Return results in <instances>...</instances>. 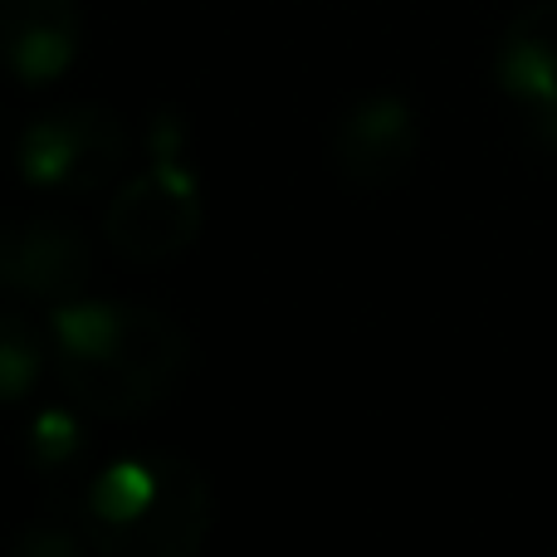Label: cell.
Returning <instances> with one entry per match:
<instances>
[{"mask_svg": "<svg viewBox=\"0 0 557 557\" xmlns=\"http://www.w3.org/2000/svg\"><path fill=\"white\" fill-rule=\"evenodd\" d=\"M49 333L59 382L78 411L98 421H137L157 411L191 372V337L162 308L69 298Z\"/></svg>", "mask_w": 557, "mask_h": 557, "instance_id": "cell-1", "label": "cell"}, {"mask_svg": "<svg viewBox=\"0 0 557 557\" xmlns=\"http://www.w3.org/2000/svg\"><path fill=\"white\" fill-rule=\"evenodd\" d=\"M88 548L108 557H196L215 529L211 480L182 455H123L74 494Z\"/></svg>", "mask_w": 557, "mask_h": 557, "instance_id": "cell-2", "label": "cell"}, {"mask_svg": "<svg viewBox=\"0 0 557 557\" xmlns=\"http://www.w3.org/2000/svg\"><path fill=\"white\" fill-rule=\"evenodd\" d=\"M127 127L98 103H69L15 133V166L45 196L103 191L127 166Z\"/></svg>", "mask_w": 557, "mask_h": 557, "instance_id": "cell-3", "label": "cell"}, {"mask_svg": "<svg viewBox=\"0 0 557 557\" xmlns=\"http://www.w3.org/2000/svg\"><path fill=\"white\" fill-rule=\"evenodd\" d=\"M201 225H206L201 176L166 152L147 172H137L133 182L117 186V196L108 201L103 215L108 250L127 264L176 260V255H186L201 240Z\"/></svg>", "mask_w": 557, "mask_h": 557, "instance_id": "cell-4", "label": "cell"}, {"mask_svg": "<svg viewBox=\"0 0 557 557\" xmlns=\"http://www.w3.org/2000/svg\"><path fill=\"white\" fill-rule=\"evenodd\" d=\"M94 278V245L69 215L5 211L0 215V298L69 304Z\"/></svg>", "mask_w": 557, "mask_h": 557, "instance_id": "cell-5", "label": "cell"}, {"mask_svg": "<svg viewBox=\"0 0 557 557\" xmlns=\"http://www.w3.org/2000/svg\"><path fill=\"white\" fill-rule=\"evenodd\" d=\"M421 152V123L401 94H367L343 108L327 137V162L357 191H386L411 172Z\"/></svg>", "mask_w": 557, "mask_h": 557, "instance_id": "cell-6", "label": "cell"}, {"mask_svg": "<svg viewBox=\"0 0 557 557\" xmlns=\"http://www.w3.org/2000/svg\"><path fill=\"white\" fill-rule=\"evenodd\" d=\"M84 45L78 0H0V69L29 88L69 74Z\"/></svg>", "mask_w": 557, "mask_h": 557, "instance_id": "cell-7", "label": "cell"}, {"mask_svg": "<svg viewBox=\"0 0 557 557\" xmlns=\"http://www.w3.org/2000/svg\"><path fill=\"white\" fill-rule=\"evenodd\" d=\"M494 74L519 103L557 108V0H533L504 25Z\"/></svg>", "mask_w": 557, "mask_h": 557, "instance_id": "cell-8", "label": "cell"}, {"mask_svg": "<svg viewBox=\"0 0 557 557\" xmlns=\"http://www.w3.org/2000/svg\"><path fill=\"white\" fill-rule=\"evenodd\" d=\"M49 362V347L35 323L20 313H0V416L15 411L29 392H35L39 372Z\"/></svg>", "mask_w": 557, "mask_h": 557, "instance_id": "cell-9", "label": "cell"}, {"mask_svg": "<svg viewBox=\"0 0 557 557\" xmlns=\"http://www.w3.org/2000/svg\"><path fill=\"white\" fill-rule=\"evenodd\" d=\"M74 411H78V406H74ZM74 411L49 406V411L35 416V425H29V465H35V470L59 474L78 450H84V425H78Z\"/></svg>", "mask_w": 557, "mask_h": 557, "instance_id": "cell-10", "label": "cell"}, {"mask_svg": "<svg viewBox=\"0 0 557 557\" xmlns=\"http://www.w3.org/2000/svg\"><path fill=\"white\" fill-rule=\"evenodd\" d=\"M15 557H74V553H94L88 548V533L78 523V509L69 499V509H45L15 543H10Z\"/></svg>", "mask_w": 557, "mask_h": 557, "instance_id": "cell-11", "label": "cell"}, {"mask_svg": "<svg viewBox=\"0 0 557 557\" xmlns=\"http://www.w3.org/2000/svg\"><path fill=\"white\" fill-rule=\"evenodd\" d=\"M5 127H10V117H5V108H0V137H5Z\"/></svg>", "mask_w": 557, "mask_h": 557, "instance_id": "cell-12", "label": "cell"}]
</instances>
